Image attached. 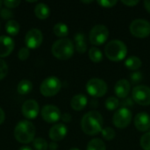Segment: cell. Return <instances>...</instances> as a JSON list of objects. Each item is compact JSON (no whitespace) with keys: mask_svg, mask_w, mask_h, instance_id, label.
Returning <instances> with one entry per match:
<instances>
[{"mask_svg":"<svg viewBox=\"0 0 150 150\" xmlns=\"http://www.w3.org/2000/svg\"><path fill=\"white\" fill-rule=\"evenodd\" d=\"M81 127L87 135H97L103 129V116L97 111H91L83 115Z\"/></svg>","mask_w":150,"mask_h":150,"instance_id":"obj_1","label":"cell"},{"mask_svg":"<svg viewBox=\"0 0 150 150\" xmlns=\"http://www.w3.org/2000/svg\"><path fill=\"white\" fill-rule=\"evenodd\" d=\"M36 134V128L34 125L27 120H20L14 128V137L16 141L22 144H28L33 142Z\"/></svg>","mask_w":150,"mask_h":150,"instance_id":"obj_2","label":"cell"},{"mask_svg":"<svg viewBox=\"0 0 150 150\" xmlns=\"http://www.w3.org/2000/svg\"><path fill=\"white\" fill-rule=\"evenodd\" d=\"M51 52L53 55L59 60L65 61L71 58L75 52V45L73 41L68 38L57 40L52 45Z\"/></svg>","mask_w":150,"mask_h":150,"instance_id":"obj_3","label":"cell"},{"mask_svg":"<svg viewBox=\"0 0 150 150\" xmlns=\"http://www.w3.org/2000/svg\"><path fill=\"white\" fill-rule=\"evenodd\" d=\"M105 54L110 61L120 62L127 54V47L120 40H112L105 45Z\"/></svg>","mask_w":150,"mask_h":150,"instance_id":"obj_4","label":"cell"},{"mask_svg":"<svg viewBox=\"0 0 150 150\" xmlns=\"http://www.w3.org/2000/svg\"><path fill=\"white\" fill-rule=\"evenodd\" d=\"M62 89V82L56 76H48L40 85V92L44 97H54Z\"/></svg>","mask_w":150,"mask_h":150,"instance_id":"obj_5","label":"cell"},{"mask_svg":"<svg viewBox=\"0 0 150 150\" xmlns=\"http://www.w3.org/2000/svg\"><path fill=\"white\" fill-rule=\"evenodd\" d=\"M86 91L88 94L93 98H101L104 97L108 90L106 83L100 78H91L86 83Z\"/></svg>","mask_w":150,"mask_h":150,"instance_id":"obj_6","label":"cell"},{"mask_svg":"<svg viewBox=\"0 0 150 150\" xmlns=\"http://www.w3.org/2000/svg\"><path fill=\"white\" fill-rule=\"evenodd\" d=\"M129 30L132 35L136 38H147L150 35V23L143 18L134 19L131 22Z\"/></svg>","mask_w":150,"mask_h":150,"instance_id":"obj_7","label":"cell"},{"mask_svg":"<svg viewBox=\"0 0 150 150\" xmlns=\"http://www.w3.org/2000/svg\"><path fill=\"white\" fill-rule=\"evenodd\" d=\"M109 37V30L105 25H96L92 27L89 34L90 42L95 46H101Z\"/></svg>","mask_w":150,"mask_h":150,"instance_id":"obj_8","label":"cell"},{"mask_svg":"<svg viewBox=\"0 0 150 150\" xmlns=\"http://www.w3.org/2000/svg\"><path fill=\"white\" fill-rule=\"evenodd\" d=\"M132 112L129 108L121 107L117 110L112 116V123L113 125L120 129L127 128L132 121Z\"/></svg>","mask_w":150,"mask_h":150,"instance_id":"obj_9","label":"cell"},{"mask_svg":"<svg viewBox=\"0 0 150 150\" xmlns=\"http://www.w3.org/2000/svg\"><path fill=\"white\" fill-rule=\"evenodd\" d=\"M132 97L134 101L140 105H150V87L146 85H136L132 91Z\"/></svg>","mask_w":150,"mask_h":150,"instance_id":"obj_10","label":"cell"},{"mask_svg":"<svg viewBox=\"0 0 150 150\" xmlns=\"http://www.w3.org/2000/svg\"><path fill=\"white\" fill-rule=\"evenodd\" d=\"M43 41V34L37 28L30 29L25 36V44L29 49L38 48Z\"/></svg>","mask_w":150,"mask_h":150,"instance_id":"obj_11","label":"cell"},{"mask_svg":"<svg viewBox=\"0 0 150 150\" xmlns=\"http://www.w3.org/2000/svg\"><path fill=\"white\" fill-rule=\"evenodd\" d=\"M41 118L47 123H55L61 120L62 112L60 109L54 105H46L41 109Z\"/></svg>","mask_w":150,"mask_h":150,"instance_id":"obj_12","label":"cell"},{"mask_svg":"<svg viewBox=\"0 0 150 150\" xmlns=\"http://www.w3.org/2000/svg\"><path fill=\"white\" fill-rule=\"evenodd\" d=\"M23 116L26 120H34L40 113V106L36 100L29 99L26 100L21 108Z\"/></svg>","mask_w":150,"mask_h":150,"instance_id":"obj_13","label":"cell"},{"mask_svg":"<svg viewBox=\"0 0 150 150\" xmlns=\"http://www.w3.org/2000/svg\"><path fill=\"white\" fill-rule=\"evenodd\" d=\"M67 134H68V128H67V127L64 124L59 123V124L54 125L49 129L48 135H49V138L53 142H57L62 141L66 137Z\"/></svg>","mask_w":150,"mask_h":150,"instance_id":"obj_14","label":"cell"},{"mask_svg":"<svg viewBox=\"0 0 150 150\" xmlns=\"http://www.w3.org/2000/svg\"><path fill=\"white\" fill-rule=\"evenodd\" d=\"M135 128L140 132H147L150 129V116L145 112L136 114L134 120Z\"/></svg>","mask_w":150,"mask_h":150,"instance_id":"obj_15","label":"cell"},{"mask_svg":"<svg viewBox=\"0 0 150 150\" xmlns=\"http://www.w3.org/2000/svg\"><path fill=\"white\" fill-rule=\"evenodd\" d=\"M14 40L11 36H0V58L9 56L14 49Z\"/></svg>","mask_w":150,"mask_h":150,"instance_id":"obj_16","label":"cell"},{"mask_svg":"<svg viewBox=\"0 0 150 150\" xmlns=\"http://www.w3.org/2000/svg\"><path fill=\"white\" fill-rule=\"evenodd\" d=\"M131 91V85L129 81L127 79H120L119 80L115 86H114V93L119 98H126L129 95Z\"/></svg>","mask_w":150,"mask_h":150,"instance_id":"obj_17","label":"cell"},{"mask_svg":"<svg viewBox=\"0 0 150 150\" xmlns=\"http://www.w3.org/2000/svg\"><path fill=\"white\" fill-rule=\"evenodd\" d=\"M88 104L87 97L83 94H77L70 100V106L74 111L79 112L83 110Z\"/></svg>","mask_w":150,"mask_h":150,"instance_id":"obj_18","label":"cell"},{"mask_svg":"<svg viewBox=\"0 0 150 150\" xmlns=\"http://www.w3.org/2000/svg\"><path fill=\"white\" fill-rule=\"evenodd\" d=\"M75 47L76 51L80 54H83L87 51V43L85 40V35L83 33H77L74 37Z\"/></svg>","mask_w":150,"mask_h":150,"instance_id":"obj_19","label":"cell"},{"mask_svg":"<svg viewBox=\"0 0 150 150\" xmlns=\"http://www.w3.org/2000/svg\"><path fill=\"white\" fill-rule=\"evenodd\" d=\"M34 14L39 19H47L50 15V9L46 4L39 3L34 7Z\"/></svg>","mask_w":150,"mask_h":150,"instance_id":"obj_20","label":"cell"},{"mask_svg":"<svg viewBox=\"0 0 150 150\" xmlns=\"http://www.w3.org/2000/svg\"><path fill=\"white\" fill-rule=\"evenodd\" d=\"M142 60L135 55H132V56L128 57L125 62V66L130 70L136 71L142 67Z\"/></svg>","mask_w":150,"mask_h":150,"instance_id":"obj_21","label":"cell"},{"mask_svg":"<svg viewBox=\"0 0 150 150\" xmlns=\"http://www.w3.org/2000/svg\"><path fill=\"white\" fill-rule=\"evenodd\" d=\"M20 30L19 23L15 19L8 20L5 24V31L11 36H16Z\"/></svg>","mask_w":150,"mask_h":150,"instance_id":"obj_22","label":"cell"},{"mask_svg":"<svg viewBox=\"0 0 150 150\" xmlns=\"http://www.w3.org/2000/svg\"><path fill=\"white\" fill-rule=\"evenodd\" d=\"M33 87V83L31 81L24 79V80H21L18 83V87H17V91L21 95H26V94H29L32 91Z\"/></svg>","mask_w":150,"mask_h":150,"instance_id":"obj_23","label":"cell"},{"mask_svg":"<svg viewBox=\"0 0 150 150\" xmlns=\"http://www.w3.org/2000/svg\"><path fill=\"white\" fill-rule=\"evenodd\" d=\"M53 32L55 36L63 39L69 34V27L64 23H57L54 25Z\"/></svg>","mask_w":150,"mask_h":150,"instance_id":"obj_24","label":"cell"},{"mask_svg":"<svg viewBox=\"0 0 150 150\" xmlns=\"http://www.w3.org/2000/svg\"><path fill=\"white\" fill-rule=\"evenodd\" d=\"M86 150H106V146L101 139L95 138L88 142Z\"/></svg>","mask_w":150,"mask_h":150,"instance_id":"obj_25","label":"cell"},{"mask_svg":"<svg viewBox=\"0 0 150 150\" xmlns=\"http://www.w3.org/2000/svg\"><path fill=\"white\" fill-rule=\"evenodd\" d=\"M89 57H90L91 61L93 62L94 63H98V62H102V60H103V53L99 48H98L96 47H92L89 50Z\"/></svg>","mask_w":150,"mask_h":150,"instance_id":"obj_26","label":"cell"},{"mask_svg":"<svg viewBox=\"0 0 150 150\" xmlns=\"http://www.w3.org/2000/svg\"><path fill=\"white\" fill-rule=\"evenodd\" d=\"M105 108L107 110H109V111H114V110H116L120 105V100L117 98H115V97H110V98H108L105 100Z\"/></svg>","mask_w":150,"mask_h":150,"instance_id":"obj_27","label":"cell"},{"mask_svg":"<svg viewBox=\"0 0 150 150\" xmlns=\"http://www.w3.org/2000/svg\"><path fill=\"white\" fill-rule=\"evenodd\" d=\"M33 147L35 150H47L48 149V143L43 138H35L33 142Z\"/></svg>","mask_w":150,"mask_h":150,"instance_id":"obj_28","label":"cell"},{"mask_svg":"<svg viewBox=\"0 0 150 150\" xmlns=\"http://www.w3.org/2000/svg\"><path fill=\"white\" fill-rule=\"evenodd\" d=\"M101 134H102V136L105 140L108 141V142H111L112 141L115 136H116V133L114 131V129H112V127H105V128H103L102 131H101Z\"/></svg>","mask_w":150,"mask_h":150,"instance_id":"obj_29","label":"cell"},{"mask_svg":"<svg viewBox=\"0 0 150 150\" xmlns=\"http://www.w3.org/2000/svg\"><path fill=\"white\" fill-rule=\"evenodd\" d=\"M140 144L143 150H150V132L145 133L141 137Z\"/></svg>","mask_w":150,"mask_h":150,"instance_id":"obj_30","label":"cell"},{"mask_svg":"<svg viewBox=\"0 0 150 150\" xmlns=\"http://www.w3.org/2000/svg\"><path fill=\"white\" fill-rule=\"evenodd\" d=\"M13 16H14L13 12L8 8H3V9L0 10V17L3 19L11 20L13 18Z\"/></svg>","mask_w":150,"mask_h":150,"instance_id":"obj_31","label":"cell"},{"mask_svg":"<svg viewBox=\"0 0 150 150\" xmlns=\"http://www.w3.org/2000/svg\"><path fill=\"white\" fill-rule=\"evenodd\" d=\"M29 55H30V50L26 47L20 48L18 52V57L20 61H25L26 59H28Z\"/></svg>","mask_w":150,"mask_h":150,"instance_id":"obj_32","label":"cell"},{"mask_svg":"<svg viewBox=\"0 0 150 150\" xmlns=\"http://www.w3.org/2000/svg\"><path fill=\"white\" fill-rule=\"evenodd\" d=\"M8 74V65L7 63L0 58V80H3Z\"/></svg>","mask_w":150,"mask_h":150,"instance_id":"obj_33","label":"cell"},{"mask_svg":"<svg viewBox=\"0 0 150 150\" xmlns=\"http://www.w3.org/2000/svg\"><path fill=\"white\" fill-rule=\"evenodd\" d=\"M130 79L132 83L134 84H138L139 83H141L143 79V76L141 72L139 71H134L131 76H130Z\"/></svg>","mask_w":150,"mask_h":150,"instance_id":"obj_34","label":"cell"},{"mask_svg":"<svg viewBox=\"0 0 150 150\" xmlns=\"http://www.w3.org/2000/svg\"><path fill=\"white\" fill-rule=\"evenodd\" d=\"M118 1L116 0H98V4L103 8H112L117 4Z\"/></svg>","mask_w":150,"mask_h":150,"instance_id":"obj_35","label":"cell"},{"mask_svg":"<svg viewBox=\"0 0 150 150\" xmlns=\"http://www.w3.org/2000/svg\"><path fill=\"white\" fill-rule=\"evenodd\" d=\"M20 1L18 0H4L3 2V4H4L5 8L8 9H12V8H16L20 4Z\"/></svg>","mask_w":150,"mask_h":150,"instance_id":"obj_36","label":"cell"},{"mask_svg":"<svg viewBox=\"0 0 150 150\" xmlns=\"http://www.w3.org/2000/svg\"><path fill=\"white\" fill-rule=\"evenodd\" d=\"M120 105H122V107H126V108H128V106H133L134 105V101L132 98H126L124 99H122Z\"/></svg>","mask_w":150,"mask_h":150,"instance_id":"obj_37","label":"cell"},{"mask_svg":"<svg viewBox=\"0 0 150 150\" xmlns=\"http://www.w3.org/2000/svg\"><path fill=\"white\" fill-rule=\"evenodd\" d=\"M121 3H122L123 4L127 5V6L133 7V6L137 5V4L140 3V1H139V0H129V1H128V0H122Z\"/></svg>","mask_w":150,"mask_h":150,"instance_id":"obj_38","label":"cell"},{"mask_svg":"<svg viewBox=\"0 0 150 150\" xmlns=\"http://www.w3.org/2000/svg\"><path fill=\"white\" fill-rule=\"evenodd\" d=\"M61 120H62L63 122H65V123H69V122L71 121L72 117H71V115H70L69 113H67V112H66V113H63V114L62 115Z\"/></svg>","mask_w":150,"mask_h":150,"instance_id":"obj_39","label":"cell"},{"mask_svg":"<svg viewBox=\"0 0 150 150\" xmlns=\"http://www.w3.org/2000/svg\"><path fill=\"white\" fill-rule=\"evenodd\" d=\"M4 120H5V113L4 110L0 107V125H2L4 122Z\"/></svg>","mask_w":150,"mask_h":150,"instance_id":"obj_40","label":"cell"},{"mask_svg":"<svg viewBox=\"0 0 150 150\" xmlns=\"http://www.w3.org/2000/svg\"><path fill=\"white\" fill-rule=\"evenodd\" d=\"M48 149H49V150H57V149H58V145H57L56 142H52L51 143L48 144Z\"/></svg>","mask_w":150,"mask_h":150,"instance_id":"obj_41","label":"cell"},{"mask_svg":"<svg viewBox=\"0 0 150 150\" xmlns=\"http://www.w3.org/2000/svg\"><path fill=\"white\" fill-rule=\"evenodd\" d=\"M143 4H144V7H145V9L149 11L150 13V1L149 0H146V1H144L143 2Z\"/></svg>","mask_w":150,"mask_h":150,"instance_id":"obj_42","label":"cell"},{"mask_svg":"<svg viewBox=\"0 0 150 150\" xmlns=\"http://www.w3.org/2000/svg\"><path fill=\"white\" fill-rule=\"evenodd\" d=\"M18 150H33V149L30 148V147H28V146H23V147H21Z\"/></svg>","mask_w":150,"mask_h":150,"instance_id":"obj_43","label":"cell"},{"mask_svg":"<svg viewBox=\"0 0 150 150\" xmlns=\"http://www.w3.org/2000/svg\"><path fill=\"white\" fill-rule=\"evenodd\" d=\"M92 2L93 1H82V3H83V4H91Z\"/></svg>","mask_w":150,"mask_h":150,"instance_id":"obj_44","label":"cell"},{"mask_svg":"<svg viewBox=\"0 0 150 150\" xmlns=\"http://www.w3.org/2000/svg\"><path fill=\"white\" fill-rule=\"evenodd\" d=\"M69 150H80L79 149H77V148H72V149H70Z\"/></svg>","mask_w":150,"mask_h":150,"instance_id":"obj_45","label":"cell"},{"mask_svg":"<svg viewBox=\"0 0 150 150\" xmlns=\"http://www.w3.org/2000/svg\"><path fill=\"white\" fill-rule=\"evenodd\" d=\"M2 5H3V2L0 0V9H1V7H2Z\"/></svg>","mask_w":150,"mask_h":150,"instance_id":"obj_46","label":"cell"}]
</instances>
